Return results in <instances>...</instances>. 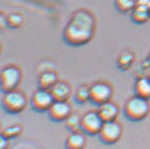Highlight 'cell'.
<instances>
[{
	"label": "cell",
	"mask_w": 150,
	"mask_h": 149,
	"mask_svg": "<svg viewBox=\"0 0 150 149\" xmlns=\"http://www.w3.org/2000/svg\"><path fill=\"white\" fill-rule=\"evenodd\" d=\"M95 31V19L90 12L79 10L73 13L62 33L64 40L72 47H81L92 39Z\"/></svg>",
	"instance_id": "1"
},
{
	"label": "cell",
	"mask_w": 150,
	"mask_h": 149,
	"mask_svg": "<svg viewBox=\"0 0 150 149\" xmlns=\"http://www.w3.org/2000/svg\"><path fill=\"white\" fill-rule=\"evenodd\" d=\"M150 112V104L148 99H141L134 95L129 99L124 107V113L128 120L132 122H139L145 120Z\"/></svg>",
	"instance_id": "2"
},
{
	"label": "cell",
	"mask_w": 150,
	"mask_h": 149,
	"mask_svg": "<svg viewBox=\"0 0 150 149\" xmlns=\"http://www.w3.org/2000/svg\"><path fill=\"white\" fill-rule=\"evenodd\" d=\"M1 105L3 110L8 114H18L27 108L28 99L23 92L16 89L3 94Z\"/></svg>",
	"instance_id": "3"
},
{
	"label": "cell",
	"mask_w": 150,
	"mask_h": 149,
	"mask_svg": "<svg viewBox=\"0 0 150 149\" xmlns=\"http://www.w3.org/2000/svg\"><path fill=\"white\" fill-rule=\"evenodd\" d=\"M21 71L16 66H8L3 68L0 75V86L3 93L16 90L21 82Z\"/></svg>",
	"instance_id": "4"
},
{
	"label": "cell",
	"mask_w": 150,
	"mask_h": 149,
	"mask_svg": "<svg viewBox=\"0 0 150 149\" xmlns=\"http://www.w3.org/2000/svg\"><path fill=\"white\" fill-rule=\"evenodd\" d=\"M113 89L105 82H97L90 86V101L96 106H102L111 101Z\"/></svg>",
	"instance_id": "5"
},
{
	"label": "cell",
	"mask_w": 150,
	"mask_h": 149,
	"mask_svg": "<svg viewBox=\"0 0 150 149\" xmlns=\"http://www.w3.org/2000/svg\"><path fill=\"white\" fill-rule=\"evenodd\" d=\"M122 136H123V127L116 121L104 123L98 133L99 140L107 145L115 144L121 140Z\"/></svg>",
	"instance_id": "6"
},
{
	"label": "cell",
	"mask_w": 150,
	"mask_h": 149,
	"mask_svg": "<svg viewBox=\"0 0 150 149\" xmlns=\"http://www.w3.org/2000/svg\"><path fill=\"white\" fill-rule=\"evenodd\" d=\"M104 121L97 111H89L81 116V131L88 136H98Z\"/></svg>",
	"instance_id": "7"
},
{
	"label": "cell",
	"mask_w": 150,
	"mask_h": 149,
	"mask_svg": "<svg viewBox=\"0 0 150 149\" xmlns=\"http://www.w3.org/2000/svg\"><path fill=\"white\" fill-rule=\"evenodd\" d=\"M54 99L50 90L38 89L33 93L31 97V106L37 112H48L54 104Z\"/></svg>",
	"instance_id": "8"
},
{
	"label": "cell",
	"mask_w": 150,
	"mask_h": 149,
	"mask_svg": "<svg viewBox=\"0 0 150 149\" xmlns=\"http://www.w3.org/2000/svg\"><path fill=\"white\" fill-rule=\"evenodd\" d=\"M72 113L71 105L68 101H54V104L48 111L49 117L56 123L66 122Z\"/></svg>",
	"instance_id": "9"
},
{
	"label": "cell",
	"mask_w": 150,
	"mask_h": 149,
	"mask_svg": "<svg viewBox=\"0 0 150 149\" xmlns=\"http://www.w3.org/2000/svg\"><path fill=\"white\" fill-rule=\"evenodd\" d=\"M50 91L55 101H68L72 93L71 86L62 80H58Z\"/></svg>",
	"instance_id": "10"
},
{
	"label": "cell",
	"mask_w": 150,
	"mask_h": 149,
	"mask_svg": "<svg viewBox=\"0 0 150 149\" xmlns=\"http://www.w3.org/2000/svg\"><path fill=\"white\" fill-rule=\"evenodd\" d=\"M97 112H98L99 116L102 117V120L104 121V123H107L115 121L118 116L120 110H118L117 105L110 101L106 104H103L102 106H99Z\"/></svg>",
	"instance_id": "11"
},
{
	"label": "cell",
	"mask_w": 150,
	"mask_h": 149,
	"mask_svg": "<svg viewBox=\"0 0 150 149\" xmlns=\"http://www.w3.org/2000/svg\"><path fill=\"white\" fill-rule=\"evenodd\" d=\"M87 138L83 131L71 132L66 138L64 147L66 149H83L86 146Z\"/></svg>",
	"instance_id": "12"
},
{
	"label": "cell",
	"mask_w": 150,
	"mask_h": 149,
	"mask_svg": "<svg viewBox=\"0 0 150 149\" xmlns=\"http://www.w3.org/2000/svg\"><path fill=\"white\" fill-rule=\"evenodd\" d=\"M58 82V75L54 71H45L39 74L37 78V85L39 89L51 90Z\"/></svg>",
	"instance_id": "13"
},
{
	"label": "cell",
	"mask_w": 150,
	"mask_h": 149,
	"mask_svg": "<svg viewBox=\"0 0 150 149\" xmlns=\"http://www.w3.org/2000/svg\"><path fill=\"white\" fill-rule=\"evenodd\" d=\"M134 94L141 99H150V78L148 76H139L135 80Z\"/></svg>",
	"instance_id": "14"
},
{
	"label": "cell",
	"mask_w": 150,
	"mask_h": 149,
	"mask_svg": "<svg viewBox=\"0 0 150 149\" xmlns=\"http://www.w3.org/2000/svg\"><path fill=\"white\" fill-rule=\"evenodd\" d=\"M150 18L149 10L147 8H143V6H137L131 12V19L134 23L143 24L147 22V20Z\"/></svg>",
	"instance_id": "15"
},
{
	"label": "cell",
	"mask_w": 150,
	"mask_h": 149,
	"mask_svg": "<svg viewBox=\"0 0 150 149\" xmlns=\"http://www.w3.org/2000/svg\"><path fill=\"white\" fill-rule=\"evenodd\" d=\"M135 60V55L130 51H125L117 58V67L123 71H127L128 69L131 68Z\"/></svg>",
	"instance_id": "16"
},
{
	"label": "cell",
	"mask_w": 150,
	"mask_h": 149,
	"mask_svg": "<svg viewBox=\"0 0 150 149\" xmlns=\"http://www.w3.org/2000/svg\"><path fill=\"white\" fill-rule=\"evenodd\" d=\"M66 127L71 132L81 131V116L77 113H72L66 121Z\"/></svg>",
	"instance_id": "17"
},
{
	"label": "cell",
	"mask_w": 150,
	"mask_h": 149,
	"mask_svg": "<svg viewBox=\"0 0 150 149\" xmlns=\"http://www.w3.org/2000/svg\"><path fill=\"white\" fill-rule=\"evenodd\" d=\"M22 130H23V128L20 124H13V125L4 128L1 132V136L6 138L8 140H12V138H15L20 136L22 133Z\"/></svg>",
	"instance_id": "18"
},
{
	"label": "cell",
	"mask_w": 150,
	"mask_h": 149,
	"mask_svg": "<svg viewBox=\"0 0 150 149\" xmlns=\"http://www.w3.org/2000/svg\"><path fill=\"white\" fill-rule=\"evenodd\" d=\"M74 99L75 101L78 104H85L90 101V87L85 85L78 87L74 94Z\"/></svg>",
	"instance_id": "19"
},
{
	"label": "cell",
	"mask_w": 150,
	"mask_h": 149,
	"mask_svg": "<svg viewBox=\"0 0 150 149\" xmlns=\"http://www.w3.org/2000/svg\"><path fill=\"white\" fill-rule=\"evenodd\" d=\"M115 8L121 13L132 12L137 6V0H115L114 1Z\"/></svg>",
	"instance_id": "20"
},
{
	"label": "cell",
	"mask_w": 150,
	"mask_h": 149,
	"mask_svg": "<svg viewBox=\"0 0 150 149\" xmlns=\"http://www.w3.org/2000/svg\"><path fill=\"white\" fill-rule=\"evenodd\" d=\"M6 22L8 27H10L11 29H18L23 23V17L18 13H12L6 17Z\"/></svg>",
	"instance_id": "21"
},
{
	"label": "cell",
	"mask_w": 150,
	"mask_h": 149,
	"mask_svg": "<svg viewBox=\"0 0 150 149\" xmlns=\"http://www.w3.org/2000/svg\"><path fill=\"white\" fill-rule=\"evenodd\" d=\"M10 145V140H8L4 136H0V149H8Z\"/></svg>",
	"instance_id": "22"
},
{
	"label": "cell",
	"mask_w": 150,
	"mask_h": 149,
	"mask_svg": "<svg viewBox=\"0 0 150 149\" xmlns=\"http://www.w3.org/2000/svg\"><path fill=\"white\" fill-rule=\"evenodd\" d=\"M150 0H137V6H143V8H147L149 10Z\"/></svg>",
	"instance_id": "23"
},
{
	"label": "cell",
	"mask_w": 150,
	"mask_h": 149,
	"mask_svg": "<svg viewBox=\"0 0 150 149\" xmlns=\"http://www.w3.org/2000/svg\"><path fill=\"white\" fill-rule=\"evenodd\" d=\"M147 61H148V64L150 65V53L148 54V57H147Z\"/></svg>",
	"instance_id": "24"
},
{
	"label": "cell",
	"mask_w": 150,
	"mask_h": 149,
	"mask_svg": "<svg viewBox=\"0 0 150 149\" xmlns=\"http://www.w3.org/2000/svg\"><path fill=\"white\" fill-rule=\"evenodd\" d=\"M149 13H150V6H149Z\"/></svg>",
	"instance_id": "25"
},
{
	"label": "cell",
	"mask_w": 150,
	"mask_h": 149,
	"mask_svg": "<svg viewBox=\"0 0 150 149\" xmlns=\"http://www.w3.org/2000/svg\"><path fill=\"white\" fill-rule=\"evenodd\" d=\"M148 77H149V78H150V74H149V76H148Z\"/></svg>",
	"instance_id": "26"
}]
</instances>
